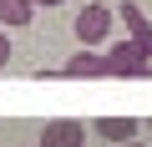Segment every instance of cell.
Listing matches in <instances>:
<instances>
[{"instance_id": "obj_1", "label": "cell", "mask_w": 152, "mask_h": 147, "mask_svg": "<svg viewBox=\"0 0 152 147\" xmlns=\"http://www.w3.org/2000/svg\"><path fill=\"white\" fill-rule=\"evenodd\" d=\"M107 71L112 76H122V81H132V76H152V56L137 46V41H112L107 46Z\"/></svg>"}, {"instance_id": "obj_8", "label": "cell", "mask_w": 152, "mask_h": 147, "mask_svg": "<svg viewBox=\"0 0 152 147\" xmlns=\"http://www.w3.org/2000/svg\"><path fill=\"white\" fill-rule=\"evenodd\" d=\"M10 61V36H0V66Z\"/></svg>"}, {"instance_id": "obj_5", "label": "cell", "mask_w": 152, "mask_h": 147, "mask_svg": "<svg viewBox=\"0 0 152 147\" xmlns=\"http://www.w3.org/2000/svg\"><path fill=\"white\" fill-rule=\"evenodd\" d=\"M117 20L127 26V41H137V46L152 56V20L142 15V5H137V0H122V5H117Z\"/></svg>"}, {"instance_id": "obj_7", "label": "cell", "mask_w": 152, "mask_h": 147, "mask_svg": "<svg viewBox=\"0 0 152 147\" xmlns=\"http://www.w3.org/2000/svg\"><path fill=\"white\" fill-rule=\"evenodd\" d=\"M36 0H0V26H31Z\"/></svg>"}, {"instance_id": "obj_9", "label": "cell", "mask_w": 152, "mask_h": 147, "mask_svg": "<svg viewBox=\"0 0 152 147\" xmlns=\"http://www.w3.org/2000/svg\"><path fill=\"white\" fill-rule=\"evenodd\" d=\"M36 5H61V0H36Z\"/></svg>"}, {"instance_id": "obj_3", "label": "cell", "mask_w": 152, "mask_h": 147, "mask_svg": "<svg viewBox=\"0 0 152 147\" xmlns=\"http://www.w3.org/2000/svg\"><path fill=\"white\" fill-rule=\"evenodd\" d=\"M36 147H86V127L76 117H51L41 127V142Z\"/></svg>"}, {"instance_id": "obj_2", "label": "cell", "mask_w": 152, "mask_h": 147, "mask_svg": "<svg viewBox=\"0 0 152 147\" xmlns=\"http://www.w3.org/2000/svg\"><path fill=\"white\" fill-rule=\"evenodd\" d=\"M112 26H117V10H107V5L76 10V41H81L86 51H102V41L112 36Z\"/></svg>"}, {"instance_id": "obj_6", "label": "cell", "mask_w": 152, "mask_h": 147, "mask_svg": "<svg viewBox=\"0 0 152 147\" xmlns=\"http://www.w3.org/2000/svg\"><path fill=\"white\" fill-rule=\"evenodd\" d=\"M137 117H96V137L102 142H112V147H127V142H137Z\"/></svg>"}, {"instance_id": "obj_4", "label": "cell", "mask_w": 152, "mask_h": 147, "mask_svg": "<svg viewBox=\"0 0 152 147\" xmlns=\"http://www.w3.org/2000/svg\"><path fill=\"white\" fill-rule=\"evenodd\" d=\"M56 76H71V81H91V76H112V71H107V51H76V56H66Z\"/></svg>"}, {"instance_id": "obj_10", "label": "cell", "mask_w": 152, "mask_h": 147, "mask_svg": "<svg viewBox=\"0 0 152 147\" xmlns=\"http://www.w3.org/2000/svg\"><path fill=\"white\" fill-rule=\"evenodd\" d=\"M127 147H147V142H127Z\"/></svg>"}]
</instances>
